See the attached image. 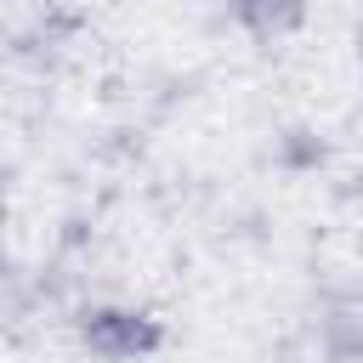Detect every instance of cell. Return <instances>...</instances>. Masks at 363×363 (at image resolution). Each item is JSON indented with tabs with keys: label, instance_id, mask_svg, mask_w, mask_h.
<instances>
[{
	"label": "cell",
	"instance_id": "cell-2",
	"mask_svg": "<svg viewBox=\"0 0 363 363\" xmlns=\"http://www.w3.org/2000/svg\"><path fill=\"white\" fill-rule=\"evenodd\" d=\"M227 11L261 45H278V40L301 34V23H306V0H227Z\"/></svg>",
	"mask_w": 363,
	"mask_h": 363
},
{
	"label": "cell",
	"instance_id": "cell-1",
	"mask_svg": "<svg viewBox=\"0 0 363 363\" xmlns=\"http://www.w3.org/2000/svg\"><path fill=\"white\" fill-rule=\"evenodd\" d=\"M79 340H85V352L91 357H102V363H147L159 346H164V329H159V318L153 312H142V306H91L85 318H79Z\"/></svg>",
	"mask_w": 363,
	"mask_h": 363
}]
</instances>
